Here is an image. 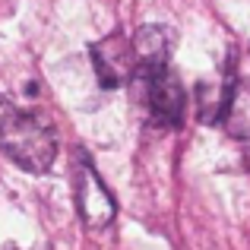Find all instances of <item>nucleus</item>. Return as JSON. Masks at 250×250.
<instances>
[{
  "mask_svg": "<svg viewBox=\"0 0 250 250\" xmlns=\"http://www.w3.org/2000/svg\"><path fill=\"white\" fill-rule=\"evenodd\" d=\"M0 152L29 174H44L57 159V136L44 117L0 98Z\"/></svg>",
  "mask_w": 250,
  "mask_h": 250,
  "instance_id": "f257e3e1",
  "label": "nucleus"
},
{
  "mask_svg": "<svg viewBox=\"0 0 250 250\" xmlns=\"http://www.w3.org/2000/svg\"><path fill=\"white\" fill-rule=\"evenodd\" d=\"M143 85V104H146L149 117L162 127H177L184 121V108H187V95L184 85L171 73V67H152V70H136Z\"/></svg>",
  "mask_w": 250,
  "mask_h": 250,
  "instance_id": "f03ea898",
  "label": "nucleus"
},
{
  "mask_svg": "<svg viewBox=\"0 0 250 250\" xmlns=\"http://www.w3.org/2000/svg\"><path fill=\"white\" fill-rule=\"evenodd\" d=\"M76 206L89 228H104L114 219V200L85 152H80V168H76Z\"/></svg>",
  "mask_w": 250,
  "mask_h": 250,
  "instance_id": "7ed1b4c3",
  "label": "nucleus"
},
{
  "mask_svg": "<svg viewBox=\"0 0 250 250\" xmlns=\"http://www.w3.org/2000/svg\"><path fill=\"white\" fill-rule=\"evenodd\" d=\"M92 67H95V76L104 89H117L133 76L136 61H133V48L130 42L114 32V35L102 38L98 44H92Z\"/></svg>",
  "mask_w": 250,
  "mask_h": 250,
  "instance_id": "20e7f679",
  "label": "nucleus"
},
{
  "mask_svg": "<svg viewBox=\"0 0 250 250\" xmlns=\"http://www.w3.org/2000/svg\"><path fill=\"white\" fill-rule=\"evenodd\" d=\"M174 38H177L174 29H168V25H143V29L133 35V42H130L136 70L168 67L171 63V51H174Z\"/></svg>",
  "mask_w": 250,
  "mask_h": 250,
  "instance_id": "39448f33",
  "label": "nucleus"
},
{
  "mask_svg": "<svg viewBox=\"0 0 250 250\" xmlns=\"http://www.w3.org/2000/svg\"><path fill=\"white\" fill-rule=\"evenodd\" d=\"M222 121H225V130L234 140L250 146V80H241L231 85V95H228V104L222 111Z\"/></svg>",
  "mask_w": 250,
  "mask_h": 250,
  "instance_id": "423d86ee",
  "label": "nucleus"
}]
</instances>
